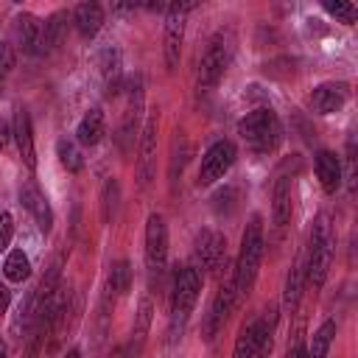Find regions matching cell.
I'll return each instance as SVG.
<instances>
[{"instance_id": "6da1fadb", "label": "cell", "mask_w": 358, "mask_h": 358, "mask_svg": "<svg viewBox=\"0 0 358 358\" xmlns=\"http://www.w3.org/2000/svg\"><path fill=\"white\" fill-rule=\"evenodd\" d=\"M333 252H336V232L330 224L327 213H319L313 218L310 235H308V246H305V282H310L313 288H322L333 263Z\"/></svg>"}, {"instance_id": "7a4b0ae2", "label": "cell", "mask_w": 358, "mask_h": 358, "mask_svg": "<svg viewBox=\"0 0 358 358\" xmlns=\"http://www.w3.org/2000/svg\"><path fill=\"white\" fill-rule=\"evenodd\" d=\"M263 218L260 215H252L243 235H241V252H238V260H235V268H232V282H235V296L238 302L252 291L255 280H257V271H260V260H263Z\"/></svg>"}, {"instance_id": "3957f363", "label": "cell", "mask_w": 358, "mask_h": 358, "mask_svg": "<svg viewBox=\"0 0 358 358\" xmlns=\"http://www.w3.org/2000/svg\"><path fill=\"white\" fill-rule=\"evenodd\" d=\"M201 291V274L196 266H179L171 285V316H168V333L171 341H176L190 319V310Z\"/></svg>"}, {"instance_id": "277c9868", "label": "cell", "mask_w": 358, "mask_h": 358, "mask_svg": "<svg viewBox=\"0 0 358 358\" xmlns=\"http://www.w3.org/2000/svg\"><path fill=\"white\" fill-rule=\"evenodd\" d=\"M238 134L243 137V143L249 145V151L255 154H268L280 145L282 140V126H280V117L274 109L268 106H260V109H252L241 117L238 123Z\"/></svg>"}, {"instance_id": "5b68a950", "label": "cell", "mask_w": 358, "mask_h": 358, "mask_svg": "<svg viewBox=\"0 0 358 358\" xmlns=\"http://www.w3.org/2000/svg\"><path fill=\"white\" fill-rule=\"evenodd\" d=\"M229 59H232V36L227 31H218L210 42H207V50L201 53V62H199V70H196V87L199 90H213L224 70L229 67Z\"/></svg>"}, {"instance_id": "8992f818", "label": "cell", "mask_w": 358, "mask_h": 358, "mask_svg": "<svg viewBox=\"0 0 358 358\" xmlns=\"http://www.w3.org/2000/svg\"><path fill=\"white\" fill-rule=\"evenodd\" d=\"M123 95H126V106H123L120 126H117V145H120L123 154H131V151H134L137 126H140V115H143V98H145L143 76H140V73H134V76L126 78Z\"/></svg>"}, {"instance_id": "52a82bcc", "label": "cell", "mask_w": 358, "mask_h": 358, "mask_svg": "<svg viewBox=\"0 0 358 358\" xmlns=\"http://www.w3.org/2000/svg\"><path fill=\"white\" fill-rule=\"evenodd\" d=\"M196 3H168L165 6V25H162V56L165 67L173 73L179 67L182 42H185V14L193 11Z\"/></svg>"}, {"instance_id": "ba28073f", "label": "cell", "mask_w": 358, "mask_h": 358, "mask_svg": "<svg viewBox=\"0 0 358 358\" xmlns=\"http://www.w3.org/2000/svg\"><path fill=\"white\" fill-rule=\"evenodd\" d=\"M168 266V224L159 213H151L145 221V268L151 280L162 277Z\"/></svg>"}, {"instance_id": "9c48e42d", "label": "cell", "mask_w": 358, "mask_h": 358, "mask_svg": "<svg viewBox=\"0 0 358 358\" xmlns=\"http://www.w3.org/2000/svg\"><path fill=\"white\" fill-rule=\"evenodd\" d=\"M238 148L232 140H215L204 154H201V168H199V187H210L218 179H224V173L235 165Z\"/></svg>"}, {"instance_id": "30bf717a", "label": "cell", "mask_w": 358, "mask_h": 358, "mask_svg": "<svg viewBox=\"0 0 358 358\" xmlns=\"http://www.w3.org/2000/svg\"><path fill=\"white\" fill-rule=\"evenodd\" d=\"M157 131H159V112L151 109L143 131H140V151H137V185L148 187L157 173Z\"/></svg>"}, {"instance_id": "8fae6325", "label": "cell", "mask_w": 358, "mask_h": 358, "mask_svg": "<svg viewBox=\"0 0 358 358\" xmlns=\"http://www.w3.org/2000/svg\"><path fill=\"white\" fill-rule=\"evenodd\" d=\"M235 305H238V296H235V282H232V274H229L221 282V288L215 291V296H213V302H210V308L204 313V322H201L204 341H213L221 333V327H224V322H227V316L232 313Z\"/></svg>"}, {"instance_id": "7c38bea8", "label": "cell", "mask_w": 358, "mask_h": 358, "mask_svg": "<svg viewBox=\"0 0 358 358\" xmlns=\"http://www.w3.org/2000/svg\"><path fill=\"white\" fill-rule=\"evenodd\" d=\"M196 263L204 268V271H218L221 263H227V241L221 232L215 229H201L196 235Z\"/></svg>"}, {"instance_id": "4fadbf2b", "label": "cell", "mask_w": 358, "mask_h": 358, "mask_svg": "<svg viewBox=\"0 0 358 358\" xmlns=\"http://www.w3.org/2000/svg\"><path fill=\"white\" fill-rule=\"evenodd\" d=\"M20 204L34 215L36 227H39L45 235L53 229V210H50V201H48V196L39 190V185H36L34 179H28V182L20 185Z\"/></svg>"}, {"instance_id": "5bb4252c", "label": "cell", "mask_w": 358, "mask_h": 358, "mask_svg": "<svg viewBox=\"0 0 358 358\" xmlns=\"http://www.w3.org/2000/svg\"><path fill=\"white\" fill-rule=\"evenodd\" d=\"M11 137L17 143L20 159L25 162L28 171H36V145H34V126H31V115L25 106L14 109V126H11Z\"/></svg>"}, {"instance_id": "9a60e30c", "label": "cell", "mask_w": 358, "mask_h": 358, "mask_svg": "<svg viewBox=\"0 0 358 358\" xmlns=\"http://www.w3.org/2000/svg\"><path fill=\"white\" fill-rule=\"evenodd\" d=\"M347 95H350L347 84H341V81H324V84L313 87V92H310V109L316 115L338 112L347 103Z\"/></svg>"}, {"instance_id": "2e32d148", "label": "cell", "mask_w": 358, "mask_h": 358, "mask_svg": "<svg viewBox=\"0 0 358 358\" xmlns=\"http://www.w3.org/2000/svg\"><path fill=\"white\" fill-rule=\"evenodd\" d=\"M11 36H14V45L22 53H36L39 50V36H42V20L31 11L17 14L14 25H11Z\"/></svg>"}, {"instance_id": "e0dca14e", "label": "cell", "mask_w": 358, "mask_h": 358, "mask_svg": "<svg viewBox=\"0 0 358 358\" xmlns=\"http://www.w3.org/2000/svg\"><path fill=\"white\" fill-rule=\"evenodd\" d=\"M291 221V176L280 173L271 193V224L277 232H282Z\"/></svg>"}, {"instance_id": "ac0fdd59", "label": "cell", "mask_w": 358, "mask_h": 358, "mask_svg": "<svg viewBox=\"0 0 358 358\" xmlns=\"http://www.w3.org/2000/svg\"><path fill=\"white\" fill-rule=\"evenodd\" d=\"M103 134H106V117H103V109H98V106L87 109L84 117H81L78 126H76V143L92 148V145H98V143L103 140Z\"/></svg>"}, {"instance_id": "d6986e66", "label": "cell", "mask_w": 358, "mask_h": 358, "mask_svg": "<svg viewBox=\"0 0 358 358\" xmlns=\"http://www.w3.org/2000/svg\"><path fill=\"white\" fill-rule=\"evenodd\" d=\"M313 165H316V176H319V185L324 193H336L341 187V159L333 154V151H319L313 157Z\"/></svg>"}, {"instance_id": "ffe728a7", "label": "cell", "mask_w": 358, "mask_h": 358, "mask_svg": "<svg viewBox=\"0 0 358 358\" xmlns=\"http://www.w3.org/2000/svg\"><path fill=\"white\" fill-rule=\"evenodd\" d=\"M151 319H154V302H151V296H143L140 305H137V313H134L131 341L126 344V350H129L131 358L140 355V350H143V344H145V336H148V330H151Z\"/></svg>"}, {"instance_id": "44dd1931", "label": "cell", "mask_w": 358, "mask_h": 358, "mask_svg": "<svg viewBox=\"0 0 358 358\" xmlns=\"http://www.w3.org/2000/svg\"><path fill=\"white\" fill-rule=\"evenodd\" d=\"M73 25L84 39H92L103 25V8L98 3H78L73 8Z\"/></svg>"}, {"instance_id": "7402d4cb", "label": "cell", "mask_w": 358, "mask_h": 358, "mask_svg": "<svg viewBox=\"0 0 358 358\" xmlns=\"http://www.w3.org/2000/svg\"><path fill=\"white\" fill-rule=\"evenodd\" d=\"M67 20H70L67 11H53L42 22V36H39V50L36 53H50V50H56L62 45V39L67 34Z\"/></svg>"}, {"instance_id": "603a6c76", "label": "cell", "mask_w": 358, "mask_h": 358, "mask_svg": "<svg viewBox=\"0 0 358 358\" xmlns=\"http://www.w3.org/2000/svg\"><path fill=\"white\" fill-rule=\"evenodd\" d=\"M302 288H305V257H299V260L291 266L288 277H285V291H282V302H285V308L294 310V308L299 305Z\"/></svg>"}, {"instance_id": "cb8c5ba5", "label": "cell", "mask_w": 358, "mask_h": 358, "mask_svg": "<svg viewBox=\"0 0 358 358\" xmlns=\"http://www.w3.org/2000/svg\"><path fill=\"white\" fill-rule=\"evenodd\" d=\"M3 277L8 282H25L31 277V260L22 249H11L3 260Z\"/></svg>"}, {"instance_id": "d4e9b609", "label": "cell", "mask_w": 358, "mask_h": 358, "mask_svg": "<svg viewBox=\"0 0 358 358\" xmlns=\"http://www.w3.org/2000/svg\"><path fill=\"white\" fill-rule=\"evenodd\" d=\"M336 338V319H324L316 333L310 336V347H308V358H327V350Z\"/></svg>"}, {"instance_id": "484cf974", "label": "cell", "mask_w": 358, "mask_h": 358, "mask_svg": "<svg viewBox=\"0 0 358 358\" xmlns=\"http://www.w3.org/2000/svg\"><path fill=\"white\" fill-rule=\"evenodd\" d=\"M56 157H59L62 168H67L70 173H78V171L84 168V157H81V151H78V143H76V140L62 137V140L56 143Z\"/></svg>"}, {"instance_id": "4316f807", "label": "cell", "mask_w": 358, "mask_h": 358, "mask_svg": "<svg viewBox=\"0 0 358 358\" xmlns=\"http://www.w3.org/2000/svg\"><path fill=\"white\" fill-rule=\"evenodd\" d=\"M129 288H131V263H129V260H117V263L109 268L106 291H109V294H126Z\"/></svg>"}, {"instance_id": "83f0119b", "label": "cell", "mask_w": 358, "mask_h": 358, "mask_svg": "<svg viewBox=\"0 0 358 358\" xmlns=\"http://www.w3.org/2000/svg\"><path fill=\"white\" fill-rule=\"evenodd\" d=\"M232 358H257V344H255V319L246 322L235 338Z\"/></svg>"}, {"instance_id": "f1b7e54d", "label": "cell", "mask_w": 358, "mask_h": 358, "mask_svg": "<svg viewBox=\"0 0 358 358\" xmlns=\"http://www.w3.org/2000/svg\"><path fill=\"white\" fill-rule=\"evenodd\" d=\"M117 199H120V185L115 179H109L101 190V218L103 224H109L115 218V210H117Z\"/></svg>"}, {"instance_id": "f546056e", "label": "cell", "mask_w": 358, "mask_h": 358, "mask_svg": "<svg viewBox=\"0 0 358 358\" xmlns=\"http://www.w3.org/2000/svg\"><path fill=\"white\" fill-rule=\"evenodd\" d=\"M324 11L327 14H333L338 22H344V25H352L355 22V17H358V8L352 6V3H344V0H336V3H324Z\"/></svg>"}, {"instance_id": "4dcf8cb0", "label": "cell", "mask_w": 358, "mask_h": 358, "mask_svg": "<svg viewBox=\"0 0 358 358\" xmlns=\"http://www.w3.org/2000/svg\"><path fill=\"white\" fill-rule=\"evenodd\" d=\"M14 59H17V56H14V45L0 39V81H3V78L11 73V67H14Z\"/></svg>"}, {"instance_id": "1f68e13d", "label": "cell", "mask_w": 358, "mask_h": 358, "mask_svg": "<svg viewBox=\"0 0 358 358\" xmlns=\"http://www.w3.org/2000/svg\"><path fill=\"white\" fill-rule=\"evenodd\" d=\"M235 199H238V190H235V187H224V190H218V193L213 196V201H215V210H218V213H224V207H227V204H229V213H232V210L238 207V201H235Z\"/></svg>"}, {"instance_id": "d6a6232c", "label": "cell", "mask_w": 358, "mask_h": 358, "mask_svg": "<svg viewBox=\"0 0 358 358\" xmlns=\"http://www.w3.org/2000/svg\"><path fill=\"white\" fill-rule=\"evenodd\" d=\"M11 238H14V218L11 213H0V252L8 249Z\"/></svg>"}, {"instance_id": "836d02e7", "label": "cell", "mask_w": 358, "mask_h": 358, "mask_svg": "<svg viewBox=\"0 0 358 358\" xmlns=\"http://www.w3.org/2000/svg\"><path fill=\"white\" fill-rule=\"evenodd\" d=\"M285 358H308V347H305V341H302V330H296V333H294V338H291V344H288Z\"/></svg>"}, {"instance_id": "e575fe53", "label": "cell", "mask_w": 358, "mask_h": 358, "mask_svg": "<svg viewBox=\"0 0 358 358\" xmlns=\"http://www.w3.org/2000/svg\"><path fill=\"white\" fill-rule=\"evenodd\" d=\"M347 187L355 190V143L347 145Z\"/></svg>"}, {"instance_id": "d590c367", "label": "cell", "mask_w": 358, "mask_h": 358, "mask_svg": "<svg viewBox=\"0 0 358 358\" xmlns=\"http://www.w3.org/2000/svg\"><path fill=\"white\" fill-rule=\"evenodd\" d=\"M185 162H187V140L182 143V151L176 154H171V182H173V176H176V168H179V173H182V168H185Z\"/></svg>"}, {"instance_id": "8d00e7d4", "label": "cell", "mask_w": 358, "mask_h": 358, "mask_svg": "<svg viewBox=\"0 0 358 358\" xmlns=\"http://www.w3.org/2000/svg\"><path fill=\"white\" fill-rule=\"evenodd\" d=\"M8 305H11V291H8V288L0 282V316L8 310Z\"/></svg>"}, {"instance_id": "74e56055", "label": "cell", "mask_w": 358, "mask_h": 358, "mask_svg": "<svg viewBox=\"0 0 358 358\" xmlns=\"http://www.w3.org/2000/svg\"><path fill=\"white\" fill-rule=\"evenodd\" d=\"M8 137H11V131H8V123H6L3 117H0V148H3L6 143H8Z\"/></svg>"}, {"instance_id": "f35d334b", "label": "cell", "mask_w": 358, "mask_h": 358, "mask_svg": "<svg viewBox=\"0 0 358 358\" xmlns=\"http://www.w3.org/2000/svg\"><path fill=\"white\" fill-rule=\"evenodd\" d=\"M112 358H131V355H129V350H126V347H115Z\"/></svg>"}, {"instance_id": "ab89813d", "label": "cell", "mask_w": 358, "mask_h": 358, "mask_svg": "<svg viewBox=\"0 0 358 358\" xmlns=\"http://www.w3.org/2000/svg\"><path fill=\"white\" fill-rule=\"evenodd\" d=\"M0 358H8V347H6V341L0 338Z\"/></svg>"}, {"instance_id": "60d3db41", "label": "cell", "mask_w": 358, "mask_h": 358, "mask_svg": "<svg viewBox=\"0 0 358 358\" xmlns=\"http://www.w3.org/2000/svg\"><path fill=\"white\" fill-rule=\"evenodd\" d=\"M67 358H81V352H78V350H76V347H73V350H70V352H67Z\"/></svg>"}]
</instances>
